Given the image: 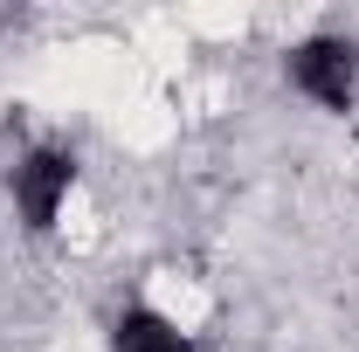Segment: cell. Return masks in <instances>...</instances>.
I'll use <instances>...</instances> for the list:
<instances>
[{
  "mask_svg": "<svg viewBox=\"0 0 359 352\" xmlns=\"http://www.w3.org/2000/svg\"><path fill=\"white\" fill-rule=\"evenodd\" d=\"M290 83L311 97L318 111H353L359 97V48L346 35H311L290 48Z\"/></svg>",
  "mask_w": 359,
  "mask_h": 352,
  "instance_id": "6da1fadb",
  "label": "cell"
},
{
  "mask_svg": "<svg viewBox=\"0 0 359 352\" xmlns=\"http://www.w3.org/2000/svg\"><path fill=\"white\" fill-rule=\"evenodd\" d=\"M69 187H76V159L55 152V145H35V152L14 166V208H21V221H28V228H55Z\"/></svg>",
  "mask_w": 359,
  "mask_h": 352,
  "instance_id": "7a4b0ae2",
  "label": "cell"
},
{
  "mask_svg": "<svg viewBox=\"0 0 359 352\" xmlns=\"http://www.w3.org/2000/svg\"><path fill=\"white\" fill-rule=\"evenodd\" d=\"M111 346H118V352H194L173 318H159V311H145V304L125 311V318L111 325Z\"/></svg>",
  "mask_w": 359,
  "mask_h": 352,
  "instance_id": "3957f363",
  "label": "cell"
}]
</instances>
